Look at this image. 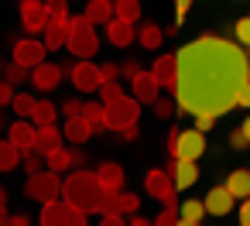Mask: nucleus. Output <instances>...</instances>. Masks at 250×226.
Listing matches in <instances>:
<instances>
[{"mask_svg": "<svg viewBox=\"0 0 250 226\" xmlns=\"http://www.w3.org/2000/svg\"><path fill=\"white\" fill-rule=\"evenodd\" d=\"M178 82L175 103L182 113L226 117L236 110V96L247 86L250 59L240 41L223 35H199L178 48Z\"/></svg>", "mask_w": 250, "mask_h": 226, "instance_id": "obj_1", "label": "nucleus"}, {"mask_svg": "<svg viewBox=\"0 0 250 226\" xmlns=\"http://www.w3.org/2000/svg\"><path fill=\"white\" fill-rule=\"evenodd\" d=\"M62 199L72 202V205L83 209V212H100V205H103V185H100L96 171H89V168H72V171L62 178Z\"/></svg>", "mask_w": 250, "mask_h": 226, "instance_id": "obj_2", "label": "nucleus"}, {"mask_svg": "<svg viewBox=\"0 0 250 226\" xmlns=\"http://www.w3.org/2000/svg\"><path fill=\"white\" fill-rule=\"evenodd\" d=\"M65 48L76 59H93L100 52V35H96V24L86 18V11L76 14V18L69 14V41H65Z\"/></svg>", "mask_w": 250, "mask_h": 226, "instance_id": "obj_3", "label": "nucleus"}, {"mask_svg": "<svg viewBox=\"0 0 250 226\" xmlns=\"http://www.w3.org/2000/svg\"><path fill=\"white\" fill-rule=\"evenodd\" d=\"M168 151L175 158H188V161H199L206 154V130L199 127H171L168 134Z\"/></svg>", "mask_w": 250, "mask_h": 226, "instance_id": "obj_4", "label": "nucleus"}, {"mask_svg": "<svg viewBox=\"0 0 250 226\" xmlns=\"http://www.w3.org/2000/svg\"><path fill=\"white\" fill-rule=\"evenodd\" d=\"M137 120H141V100H134L130 93H124V96L106 103V130L120 134L124 127H130Z\"/></svg>", "mask_w": 250, "mask_h": 226, "instance_id": "obj_5", "label": "nucleus"}, {"mask_svg": "<svg viewBox=\"0 0 250 226\" xmlns=\"http://www.w3.org/2000/svg\"><path fill=\"white\" fill-rule=\"evenodd\" d=\"M24 195L35 199V202H52L62 195V175L52 171V168H42V171H31L28 175V185H24Z\"/></svg>", "mask_w": 250, "mask_h": 226, "instance_id": "obj_6", "label": "nucleus"}, {"mask_svg": "<svg viewBox=\"0 0 250 226\" xmlns=\"http://www.w3.org/2000/svg\"><path fill=\"white\" fill-rule=\"evenodd\" d=\"M86 219H89V212L76 209L62 195L45 202V209H42V226H86Z\"/></svg>", "mask_w": 250, "mask_h": 226, "instance_id": "obj_7", "label": "nucleus"}, {"mask_svg": "<svg viewBox=\"0 0 250 226\" xmlns=\"http://www.w3.org/2000/svg\"><path fill=\"white\" fill-rule=\"evenodd\" d=\"M65 72H69V82H72L79 93H96L100 82H103V79H100V65H93V59H76Z\"/></svg>", "mask_w": 250, "mask_h": 226, "instance_id": "obj_8", "label": "nucleus"}, {"mask_svg": "<svg viewBox=\"0 0 250 226\" xmlns=\"http://www.w3.org/2000/svg\"><path fill=\"white\" fill-rule=\"evenodd\" d=\"M144 188H147V195H151V199H158L161 205L178 202V199H175V195H178V188H175V178L168 175V168H154V171H147Z\"/></svg>", "mask_w": 250, "mask_h": 226, "instance_id": "obj_9", "label": "nucleus"}, {"mask_svg": "<svg viewBox=\"0 0 250 226\" xmlns=\"http://www.w3.org/2000/svg\"><path fill=\"white\" fill-rule=\"evenodd\" d=\"M45 55H48V48H45V41L35 38V35L14 41V62H21V65H28V69H35L38 62H45Z\"/></svg>", "mask_w": 250, "mask_h": 226, "instance_id": "obj_10", "label": "nucleus"}, {"mask_svg": "<svg viewBox=\"0 0 250 226\" xmlns=\"http://www.w3.org/2000/svg\"><path fill=\"white\" fill-rule=\"evenodd\" d=\"M48 24V11H45V0H21V28L28 35H42Z\"/></svg>", "mask_w": 250, "mask_h": 226, "instance_id": "obj_11", "label": "nucleus"}, {"mask_svg": "<svg viewBox=\"0 0 250 226\" xmlns=\"http://www.w3.org/2000/svg\"><path fill=\"white\" fill-rule=\"evenodd\" d=\"M103 35H106V41L113 45V48H130L134 41H137V24H127V21H120L117 14L103 24Z\"/></svg>", "mask_w": 250, "mask_h": 226, "instance_id": "obj_12", "label": "nucleus"}, {"mask_svg": "<svg viewBox=\"0 0 250 226\" xmlns=\"http://www.w3.org/2000/svg\"><path fill=\"white\" fill-rule=\"evenodd\" d=\"M62 76H65L62 65H55V62H38V65L31 69V86H35L38 93H52V89H59Z\"/></svg>", "mask_w": 250, "mask_h": 226, "instance_id": "obj_13", "label": "nucleus"}, {"mask_svg": "<svg viewBox=\"0 0 250 226\" xmlns=\"http://www.w3.org/2000/svg\"><path fill=\"white\" fill-rule=\"evenodd\" d=\"M158 93H161V86H158V79H154L151 69H141L137 76H130V96L141 100V106H144V103H154Z\"/></svg>", "mask_w": 250, "mask_h": 226, "instance_id": "obj_14", "label": "nucleus"}, {"mask_svg": "<svg viewBox=\"0 0 250 226\" xmlns=\"http://www.w3.org/2000/svg\"><path fill=\"white\" fill-rule=\"evenodd\" d=\"M168 175L175 178V188H192V185L199 182V161H188V158H171Z\"/></svg>", "mask_w": 250, "mask_h": 226, "instance_id": "obj_15", "label": "nucleus"}, {"mask_svg": "<svg viewBox=\"0 0 250 226\" xmlns=\"http://www.w3.org/2000/svg\"><path fill=\"white\" fill-rule=\"evenodd\" d=\"M42 41H45L48 52L65 48V41H69V18H48V24L42 31Z\"/></svg>", "mask_w": 250, "mask_h": 226, "instance_id": "obj_16", "label": "nucleus"}, {"mask_svg": "<svg viewBox=\"0 0 250 226\" xmlns=\"http://www.w3.org/2000/svg\"><path fill=\"white\" fill-rule=\"evenodd\" d=\"M151 72H154V79H158L161 89L175 93V82H178V59L175 55H158L154 65H151Z\"/></svg>", "mask_w": 250, "mask_h": 226, "instance_id": "obj_17", "label": "nucleus"}, {"mask_svg": "<svg viewBox=\"0 0 250 226\" xmlns=\"http://www.w3.org/2000/svg\"><path fill=\"white\" fill-rule=\"evenodd\" d=\"M62 134H65V141H69V144H79V147H83V144H86V141L96 134V127H93V123H89L83 113H76V117H65Z\"/></svg>", "mask_w": 250, "mask_h": 226, "instance_id": "obj_18", "label": "nucleus"}, {"mask_svg": "<svg viewBox=\"0 0 250 226\" xmlns=\"http://www.w3.org/2000/svg\"><path fill=\"white\" fill-rule=\"evenodd\" d=\"M202 202H206V212H209V216H226V212H233L236 195H233L226 185H216V188H209V195H206Z\"/></svg>", "mask_w": 250, "mask_h": 226, "instance_id": "obj_19", "label": "nucleus"}, {"mask_svg": "<svg viewBox=\"0 0 250 226\" xmlns=\"http://www.w3.org/2000/svg\"><path fill=\"white\" fill-rule=\"evenodd\" d=\"M35 134H38V127L31 123V117H21V120H14V123H7V137H11L21 151H31V147H35Z\"/></svg>", "mask_w": 250, "mask_h": 226, "instance_id": "obj_20", "label": "nucleus"}, {"mask_svg": "<svg viewBox=\"0 0 250 226\" xmlns=\"http://www.w3.org/2000/svg\"><path fill=\"white\" fill-rule=\"evenodd\" d=\"M62 141H65V134H62L55 123H45V127H38V134H35V147H31V151H38V154H48V151L62 147Z\"/></svg>", "mask_w": 250, "mask_h": 226, "instance_id": "obj_21", "label": "nucleus"}, {"mask_svg": "<svg viewBox=\"0 0 250 226\" xmlns=\"http://www.w3.org/2000/svg\"><path fill=\"white\" fill-rule=\"evenodd\" d=\"M96 178H100V185L106 188V192H120L124 188V168L117 164V161H103L100 168H96Z\"/></svg>", "mask_w": 250, "mask_h": 226, "instance_id": "obj_22", "label": "nucleus"}, {"mask_svg": "<svg viewBox=\"0 0 250 226\" xmlns=\"http://www.w3.org/2000/svg\"><path fill=\"white\" fill-rule=\"evenodd\" d=\"M161 41H165V31H161L158 24H141V28H137V45H141L144 52H158Z\"/></svg>", "mask_w": 250, "mask_h": 226, "instance_id": "obj_23", "label": "nucleus"}, {"mask_svg": "<svg viewBox=\"0 0 250 226\" xmlns=\"http://www.w3.org/2000/svg\"><path fill=\"white\" fill-rule=\"evenodd\" d=\"M83 117L96 127V134L106 130V103L103 100H83Z\"/></svg>", "mask_w": 250, "mask_h": 226, "instance_id": "obj_24", "label": "nucleus"}, {"mask_svg": "<svg viewBox=\"0 0 250 226\" xmlns=\"http://www.w3.org/2000/svg\"><path fill=\"white\" fill-rule=\"evenodd\" d=\"M202 216H206V202H199V199H188V202L178 205V223L182 226H199Z\"/></svg>", "mask_w": 250, "mask_h": 226, "instance_id": "obj_25", "label": "nucleus"}, {"mask_svg": "<svg viewBox=\"0 0 250 226\" xmlns=\"http://www.w3.org/2000/svg\"><path fill=\"white\" fill-rule=\"evenodd\" d=\"M21 158H24V151L7 137V141H0V171H14L18 164H21Z\"/></svg>", "mask_w": 250, "mask_h": 226, "instance_id": "obj_26", "label": "nucleus"}, {"mask_svg": "<svg viewBox=\"0 0 250 226\" xmlns=\"http://www.w3.org/2000/svg\"><path fill=\"white\" fill-rule=\"evenodd\" d=\"M45 168H52V171H59V175L72 171V147H55V151H48V154H45Z\"/></svg>", "mask_w": 250, "mask_h": 226, "instance_id": "obj_27", "label": "nucleus"}, {"mask_svg": "<svg viewBox=\"0 0 250 226\" xmlns=\"http://www.w3.org/2000/svg\"><path fill=\"white\" fill-rule=\"evenodd\" d=\"M86 18H89L96 28H103V24L113 18V0H89V4H86Z\"/></svg>", "mask_w": 250, "mask_h": 226, "instance_id": "obj_28", "label": "nucleus"}, {"mask_svg": "<svg viewBox=\"0 0 250 226\" xmlns=\"http://www.w3.org/2000/svg\"><path fill=\"white\" fill-rule=\"evenodd\" d=\"M59 117V106L52 100H35V110H31V123L35 127H45V123H55Z\"/></svg>", "mask_w": 250, "mask_h": 226, "instance_id": "obj_29", "label": "nucleus"}, {"mask_svg": "<svg viewBox=\"0 0 250 226\" xmlns=\"http://www.w3.org/2000/svg\"><path fill=\"white\" fill-rule=\"evenodd\" d=\"M226 188H229L236 199H247V195H250V168H236V171H229Z\"/></svg>", "mask_w": 250, "mask_h": 226, "instance_id": "obj_30", "label": "nucleus"}, {"mask_svg": "<svg viewBox=\"0 0 250 226\" xmlns=\"http://www.w3.org/2000/svg\"><path fill=\"white\" fill-rule=\"evenodd\" d=\"M113 14L127 24H137L141 21V0H113Z\"/></svg>", "mask_w": 250, "mask_h": 226, "instance_id": "obj_31", "label": "nucleus"}, {"mask_svg": "<svg viewBox=\"0 0 250 226\" xmlns=\"http://www.w3.org/2000/svg\"><path fill=\"white\" fill-rule=\"evenodd\" d=\"M110 209H117V212L130 216V212H137V209H141V199H137L134 192H124V188H120V192L113 195V205H110Z\"/></svg>", "mask_w": 250, "mask_h": 226, "instance_id": "obj_32", "label": "nucleus"}, {"mask_svg": "<svg viewBox=\"0 0 250 226\" xmlns=\"http://www.w3.org/2000/svg\"><path fill=\"white\" fill-rule=\"evenodd\" d=\"M4 79H7L11 86H21L24 79H31V69L21 65V62H11V65H4Z\"/></svg>", "mask_w": 250, "mask_h": 226, "instance_id": "obj_33", "label": "nucleus"}, {"mask_svg": "<svg viewBox=\"0 0 250 226\" xmlns=\"http://www.w3.org/2000/svg\"><path fill=\"white\" fill-rule=\"evenodd\" d=\"M11 110H14L18 117H31V110H35V96H31V93H14Z\"/></svg>", "mask_w": 250, "mask_h": 226, "instance_id": "obj_34", "label": "nucleus"}, {"mask_svg": "<svg viewBox=\"0 0 250 226\" xmlns=\"http://www.w3.org/2000/svg\"><path fill=\"white\" fill-rule=\"evenodd\" d=\"M96 93H100V100H103V103H110V100H117V96H124V89H120V82H117V79H103Z\"/></svg>", "mask_w": 250, "mask_h": 226, "instance_id": "obj_35", "label": "nucleus"}, {"mask_svg": "<svg viewBox=\"0 0 250 226\" xmlns=\"http://www.w3.org/2000/svg\"><path fill=\"white\" fill-rule=\"evenodd\" d=\"M151 106H154V117L158 120H171V113H175V100H168V96H158Z\"/></svg>", "mask_w": 250, "mask_h": 226, "instance_id": "obj_36", "label": "nucleus"}, {"mask_svg": "<svg viewBox=\"0 0 250 226\" xmlns=\"http://www.w3.org/2000/svg\"><path fill=\"white\" fill-rule=\"evenodd\" d=\"M154 223H158V226H175V223H178V202H168V205L158 212Z\"/></svg>", "mask_w": 250, "mask_h": 226, "instance_id": "obj_37", "label": "nucleus"}, {"mask_svg": "<svg viewBox=\"0 0 250 226\" xmlns=\"http://www.w3.org/2000/svg\"><path fill=\"white\" fill-rule=\"evenodd\" d=\"M21 164L28 168V175H31V171H42V168H45V154H38V151H24Z\"/></svg>", "mask_w": 250, "mask_h": 226, "instance_id": "obj_38", "label": "nucleus"}, {"mask_svg": "<svg viewBox=\"0 0 250 226\" xmlns=\"http://www.w3.org/2000/svg\"><path fill=\"white\" fill-rule=\"evenodd\" d=\"M233 35H236V41H240L243 48L250 45V14H247V18H240V21L233 24Z\"/></svg>", "mask_w": 250, "mask_h": 226, "instance_id": "obj_39", "label": "nucleus"}, {"mask_svg": "<svg viewBox=\"0 0 250 226\" xmlns=\"http://www.w3.org/2000/svg\"><path fill=\"white\" fill-rule=\"evenodd\" d=\"M48 18H69V0H45Z\"/></svg>", "mask_w": 250, "mask_h": 226, "instance_id": "obj_40", "label": "nucleus"}, {"mask_svg": "<svg viewBox=\"0 0 250 226\" xmlns=\"http://www.w3.org/2000/svg\"><path fill=\"white\" fill-rule=\"evenodd\" d=\"M11 100H14V86H11L7 79H0V110L11 106Z\"/></svg>", "mask_w": 250, "mask_h": 226, "instance_id": "obj_41", "label": "nucleus"}, {"mask_svg": "<svg viewBox=\"0 0 250 226\" xmlns=\"http://www.w3.org/2000/svg\"><path fill=\"white\" fill-rule=\"evenodd\" d=\"M229 147H236V151H247V147H250V141H247V134H243L240 127L229 134Z\"/></svg>", "mask_w": 250, "mask_h": 226, "instance_id": "obj_42", "label": "nucleus"}, {"mask_svg": "<svg viewBox=\"0 0 250 226\" xmlns=\"http://www.w3.org/2000/svg\"><path fill=\"white\" fill-rule=\"evenodd\" d=\"M127 216L124 212H117V209H103V226H120Z\"/></svg>", "mask_w": 250, "mask_h": 226, "instance_id": "obj_43", "label": "nucleus"}, {"mask_svg": "<svg viewBox=\"0 0 250 226\" xmlns=\"http://www.w3.org/2000/svg\"><path fill=\"white\" fill-rule=\"evenodd\" d=\"M216 120H219V117H212V113H195V127H199V130H212Z\"/></svg>", "mask_w": 250, "mask_h": 226, "instance_id": "obj_44", "label": "nucleus"}, {"mask_svg": "<svg viewBox=\"0 0 250 226\" xmlns=\"http://www.w3.org/2000/svg\"><path fill=\"white\" fill-rule=\"evenodd\" d=\"M117 76H120V65H113V62L100 65V79H117Z\"/></svg>", "mask_w": 250, "mask_h": 226, "instance_id": "obj_45", "label": "nucleus"}, {"mask_svg": "<svg viewBox=\"0 0 250 226\" xmlns=\"http://www.w3.org/2000/svg\"><path fill=\"white\" fill-rule=\"evenodd\" d=\"M62 113H65V117L83 113V100H65V103H62Z\"/></svg>", "mask_w": 250, "mask_h": 226, "instance_id": "obj_46", "label": "nucleus"}, {"mask_svg": "<svg viewBox=\"0 0 250 226\" xmlns=\"http://www.w3.org/2000/svg\"><path fill=\"white\" fill-rule=\"evenodd\" d=\"M192 4H195V0H175V18H178V24L185 21V14H188Z\"/></svg>", "mask_w": 250, "mask_h": 226, "instance_id": "obj_47", "label": "nucleus"}, {"mask_svg": "<svg viewBox=\"0 0 250 226\" xmlns=\"http://www.w3.org/2000/svg\"><path fill=\"white\" fill-rule=\"evenodd\" d=\"M7 216H11L7 212V188L0 185V223H7Z\"/></svg>", "mask_w": 250, "mask_h": 226, "instance_id": "obj_48", "label": "nucleus"}, {"mask_svg": "<svg viewBox=\"0 0 250 226\" xmlns=\"http://www.w3.org/2000/svg\"><path fill=\"white\" fill-rule=\"evenodd\" d=\"M72 168H86V154L79 151V144L72 147Z\"/></svg>", "mask_w": 250, "mask_h": 226, "instance_id": "obj_49", "label": "nucleus"}, {"mask_svg": "<svg viewBox=\"0 0 250 226\" xmlns=\"http://www.w3.org/2000/svg\"><path fill=\"white\" fill-rule=\"evenodd\" d=\"M236 106L250 110V86H243V89H240V96H236Z\"/></svg>", "mask_w": 250, "mask_h": 226, "instance_id": "obj_50", "label": "nucleus"}, {"mask_svg": "<svg viewBox=\"0 0 250 226\" xmlns=\"http://www.w3.org/2000/svg\"><path fill=\"white\" fill-rule=\"evenodd\" d=\"M240 223L243 226H250V195L243 199V205H240Z\"/></svg>", "mask_w": 250, "mask_h": 226, "instance_id": "obj_51", "label": "nucleus"}, {"mask_svg": "<svg viewBox=\"0 0 250 226\" xmlns=\"http://www.w3.org/2000/svg\"><path fill=\"white\" fill-rule=\"evenodd\" d=\"M120 72L130 79V76H137V72H141V65H137V62H124V65H120Z\"/></svg>", "mask_w": 250, "mask_h": 226, "instance_id": "obj_52", "label": "nucleus"}, {"mask_svg": "<svg viewBox=\"0 0 250 226\" xmlns=\"http://www.w3.org/2000/svg\"><path fill=\"white\" fill-rule=\"evenodd\" d=\"M120 137H124V141H134V137H137V123H130V127H124V130H120Z\"/></svg>", "mask_w": 250, "mask_h": 226, "instance_id": "obj_53", "label": "nucleus"}, {"mask_svg": "<svg viewBox=\"0 0 250 226\" xmlns=\"http://www.w3.org/2000/svg\"><path fill=\"white\" fill-rule=\"evenodd\" d=\"M127 223H130V226H147V219H144L141 212H130V216H127Z\"/></svg>", "mask_w": 250, "mask_h": 226, "instance_id": "obj_54", "label": "nucleus"}, {"mask_svg": "<svg viewBox=\"0 0 250 226\" xmlns=\"http://www.w3.org/2000/svg\"><path fill=\"white\" fill-rule=\"evenodd\" d=\"M7 223H11V226H24V223H28V216H7Z\"/></svg>", "mask_w": 250, "mask_h": 226, "instance_id": "obj_55", "label": "nucleus"}, {"mask_svg": "<svg viewBox=\"0 0 250 226\" xmlns=\"http://www.w3.org/2000/svg\"><path fill=\"white\" fill-rule=\"evenodd\" d=\"M240 130H243V134H247V141H250V113H247V120L240 123Z\"/></svg>", "mask_w": 250, "mask_h": 226, "instance_id": "obj_56", "label": "nucleus"}, {"mask_svg": "<svg viewBox=\"0 0 250 226\" xmlns=\"http://www.w3.org/2000/svg\"><path fill=\"white\" fill-rule=\"evenodd\" d=\"M4 127H7V120H4V113H0V130H4Z\"/></svg>", "mask_w": 250, "mask_h": 226, "instance_id": "obj_57", "label": "nucleus"}, {"mask_svg": "<svg viewBox=\"0 0 250 226\" xmlns=\"http://www.w3.org/2000/svg\"><path fill=\"white\" fill-rule=\"evenodd\" d=\"M243 52H247V59H250V45H247V48H243Z\"/></svg>", "mask_w": 250, "mask_h": 226, "instance_id": "obj_58", "label": "nucleus"}, {"mask_svg": "<svg viewBox=\"0 0 250 226\" xmlns=\"http://www.w3.org/2000/svg\"><path fill=\"white\" fill-rule=\"evenodd\" d=\"M0 76H4V62H0Z\"/></svg>", "mask_w": 250, "mask_h": 226, "instance_id": "obj_59", "label": "nucleus"}, {"mask_svg": "<svg viewBox=\"0 0 250 226\" xmlns=\"http://www.w3.org/2000/svg\"><path fill=\"white\" fill-rule=\"evenodd\" d=\"M247 86H250V72H247Z\"/></svg>", "mask_w": 250, "mask_h": 226, "instance_id": "obj_60", "label": "nucleus"}]
</instances>
